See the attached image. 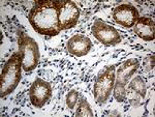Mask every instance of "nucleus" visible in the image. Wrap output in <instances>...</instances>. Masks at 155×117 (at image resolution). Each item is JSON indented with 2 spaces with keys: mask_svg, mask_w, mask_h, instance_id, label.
<instances>
[{
  "mask_svg": "<svg viewBox=\"0 0 155 117\" xmlns=\"http://www.w3.org/2000/svg\"><path fill=\"white\" fill-rule=\"evenodd\" d=\"M78 98H79V92L76 89H71L66 95V105L69 109H74L77 105Z\"/></svg>",
  "mask_w": 155,
  "mask_h": 117,
  "instance_id": "14",
  "label": "nucleus"
},
{
  "mask_svg": "<svg viewBox=\"0 0 155 117\" xmlns=\"http://www.w3.org/2000/svg\"><path fill=\"white\" fill-rule=\"evenodd\" d=\"M128 88L140 94L142 99H145L146 96V83L141 76H137L134 79H132V81L129 83Z\"/></svg>",
  "mask_w": 155,
  "mask_h": 117,
  "instance_id": "12",
  "label": "nucleus"
},
{
  "mask_svg": "<svg viewBox=\"0 0 155 117\" xmlns=\"http://www.w3.org/2000/svg\"><path fill=\"white\" fill-rule=\"evenodd\" d=\"M134 31L144 41H153L155 38V24L149 17H140L134 25Z\"/></svg>",
  "mask_w": 155,
  "mask_h": 117,
  "instance_id": "11",
  "label": "nucleus"
},
{
  "mask_svg": "<svg viewBox=\"0 0 155 117\" xmlns=\"http://www.w3.org/2000/svg\"><path fill=\"white\" fill-rule=\"evenodd\" d=\"M18 45L22 54V68L25 72H31L37 66L41 58L38 45L24 31H18Z\"/></svg>",
  "mask_w": 155,
  "mask_h": 117,
  "instance_id": "3",
  "label": "nucleus"
},
{
  "mask_svg": "<svg viewBox=\"0 0 155 117\" xmlns=\"http://www.w3.org/2000/svg\"><path fill=\"white\" fill-rule=\"evenodd\" d=\"M140 63L139 60L136 58H130L124 61L120 65V68L117 71L116 78H115V84L113 89L114 98L118 103L123 102L126 98V89L125 86L127 82L130 79V77L134 74L137 73L139 69Z\"/></svg>",
  "mask_w": 155,
  "mask_h": 117,
  "instance_id": "4",
  "label": "nucleus"
},
{
  "mask_svg": "<svg viewBox=\"0 0 155 117\" xmlns=\"http://www.w3.org/2000/svg\"><path fill=\"white\" fill-rule=\"evenodd\" d=\"M52 96V86L48 81L41 78H35L29 90V99L31 104L36 108H41L49 103Z\"/></svg>",
  "mask_w": 155,
  "mask_h": 117,
  "instance_id": "7",
  "label": "nucleus"
},
{
  "mask_svg": "<svg viewBox=\"0 0 155 117\" xmlns=\"http://www.w3.org/2000/svg\"><path fill=\"white\" fill-rule=\"evenodd\" d=\"M29 23L38 34L56 36L60 33L58 24V0H39L34 2L28 15Z\"/></svg>",
  "mask_w": 155,
  "mask_h": 117,
  "instance_id": "1",
  "label": "nucleus"
},
{
  "mask_svg": "<svg viewBox=\"0 0 155 117\" xmlns=\"http://www.w3.org/2000/svg\"><path fill=\"white\" fill-rule=\"evenodd\" d=\"M22 54L15 52L4 64L0 80V96L11 94L19 85L22 77Z\"/></svg>",
  "mask_w": 155,
  "mask_h": 117,
  "instance_id": "2",
  "label": "nucleus"
},
{
  "mask_svg": "<svg viewBox=\"0 0 155 117\" xmlns=\"http://www.w3.org/2000/svg\"><path fill=\"white\" fill-rule=\"evenodd\" d=\"M92 48V42L83 34H76L67 41L66 49L71 54L78 57L85 56Z\"/></svg>",
  "mask_w": 155,
  "mask_h": 117,
  "instance_id": "10",
  "label": "nucleus"
},
{
  "mask_svg": "<svg viewBox=\"0 0 155 117\" xmlns=\"http://www.w3.org/2000/svg\"><path fill=\"white\" fill-rule=\"evenodd\" d=\"M140 18L139 11L136 6L129 3H123L116 6L113 11V19L117 24L125 28L134 27V23Z\"/></svg>",
  "mask_w": 155,
  "mask_h": 117,
  "instance_id": "9",
  "label": "nucleus"
},
{
  "mask_svg": "<svg viewBox=\"0 0 155 117\" xmlns=\"http://www.w3.org/2000/svg\"><path fill=\"white\" fill-rule=\"evenodd\" d=\"M115 78H116L115 65L107 66L97 77L96 82L93 86V96L97 104L101 105L109 99L111 92L114 89Z\"/></svg>",
  "mask_w": 155,
  "mask_h": 117,
  "instance_id": "5",
  "label": "nucleus"
},
{
  "mask_svg": "<svg viewBox=\"0 0 155 117\" xmlns=\"http://www.w3.org/2000/svg\"><path fill=\"white\" fill-rule=\"evenodd\" d=\"M92 34L98 42L107 46H115L121 42L119 32L101 20H95L92 25Z\"/></svg>",
  "mask_w": 155,
  "mask_h": 117,
  "instance_id": "8",
  "label": "nucleus"
},
{
  "mask_svg": "<svg viewBox=\"0 0 155 117\" xmlns=\"http://www.w3.org/2000/svg\"><path fill=\"white\" fill-rule=\"evenodd\" d=\"M80 18L79 6L71 0H58V24L60 30L74 28Z\"/></svg>",
  "mask_w": 155,
  "mask_h": 117,
  "instance_id": "6",
  "label": "nucleus"
},
{
  "mask_svg": "<svg viewBox=\"0 0 155 117\" xmlns=\"http://www.w3.org/2000/svg\"><path fill=\"white\" fill-rule=\"evenodd\" d=\"M76 116L77 117H93L94 116L89 103L87 102V99H85L84 98H82L80 99L79 106H78V109L76 112Z\"/></svg>",
  "mask_w": 155,
  "mask_h": 117,
  "instance_id": "13",
  "label": "nucleus"
}]
</instances>
